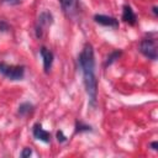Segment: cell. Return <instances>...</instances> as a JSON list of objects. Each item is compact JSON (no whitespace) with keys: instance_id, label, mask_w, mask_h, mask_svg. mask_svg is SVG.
Returning <instances> with one entry per match:
<instances>
[{"instance_id":"1","label":"cell","mask_w":158,"mask_h":158,"mask_svg":"<svg viewBox=\"0 0 158 158\" xmlns=\"http://www.w3.org/2000/svg\"><path fill=\"white\" fill-rule=\"evenodd\" d=\"M79 65L83 72L84 77V84L86 93L89 95L90 102L94 105L96 101V94H98V81L95 77V59H94V51L91 44H85L81 53L79 54Z\"/></svg>"},{"instance_id":"2","label":"cell","mask_w":158,"mask_h":158,"mask_svg":"<svg viewBox=\"0 0 158 158\" xmlns=\"http://www.w3.org/2000/svg\"><path fill=\"white\" fill-rule=\"evenodd\" d=\"M0 73L11 80H20L25 75V69L22 65H10L6 63H0Z\"/></svg>"},{"instance_id":"3","label":"cell","mask_w":158,"mask_h":158,"mask_svg":"<svg viewBox=\"0 0 158 158\" xmlns=\"http://www.w3.org/2000/svg\"><path fill=\"white\" fill-rule=\"evenodd\" d=\"M139 51L149 59H157V42L153 38H144L139 44Z\"/></svg>"},{"instance_id":"4","label":"cell","mask_w":158,"mask_h":158,"mask_svg":"<svg viewBox=\"0 0 158 158\" xmlns=\"http://www.w3.org/2000/svg\"><path fill=\"white\" fill-rule=\"evenodd\" d=\"M52 22V15L49 12H42L38 17V23H37V36H42V30L43 27H47L49 26Z\"/></svg>"},{"instance_id":"5","label":"cell","mask_w":158,"mask_h":158,"mask_svg":"<svg viewBox=\"0 0 158 158\" xmlns=\"http://www.w3.org/2000/svg\"><path fill=\"white\" fill-rule=\"evenodd\" d=\"M94 20L102 25V26H109V27H117L118 26V21L115 17L111 16H106V15H95Z\"/></svg>"},{"instance_id":"6","label":"cell","mask_w":158,"mask_h":158,"mask_svg":"<svg viewBox=\"0 0 158 158\" xmlns=\"http://www.w3.org/2000/svg\"><path fill=\"white\" fill-rule=\"evenodd\" d=\"M41 56H42V59H43L44 72L48 73L51 67H52V63H53V53L49 49H47L46 47H42L41 48Z\"/></svg>"},{"instance_id":"7","label":"cell","mask_w":158,"mask_h":158,"mask_svg":"<svg viewBox=\"0 0 158 158\" xmlns=\"http://www.w3.org/2000/svg\"><path fill=\"white\" fill-rule=\"evenodd\" d=\"M33 136H35L37 139H40V141H42V142H46V143H48V142L51 141V135H49V132H47L46 130H43L42 126L38 125V123L33 126Z\"/></svg>"},{"instance_id":"8","label":"cell","mask_w":158,"mask_h":158,"mask_svg":"<svg viewBox=\"0 0 158 158\" xmlns=\"http://www.w3.org/2000/svg\"><path fill=\"white\" fill-rule=\"evenodd\" d=\"M59 2L64 12L68 15H73L78 10V0H59Z\"/></svg>"},{"instance_id":"9","label":"cell","mask_w":158,"mask_h":158,"mask_svg":"<svg viewBox=\"0 0 158 158\" xmlns=\"http://www.w3.org/2000/svg\"><path fill=\"white\" fill-rule=\"evenodd\" d=\"M122 20L130 25H135L136 23V15L133 12V10L131 9V6L125 5L123 6V11H122Z\"/></svg>"},{"instance_id":"10","label":"cell","mask_w":158,"mask_h":158,"mask_svg":"<svg viewBox=\"0 0 158 158\" xmlns=\"http://www.w3.org/2000/svg\"><path fill=\"white\" fill-rule=\"evenodd\" d=\"M32 110V105H30V104H22L20 107H19V114L20 115H26V114H28L30 111Z\"/></svg>"},{"instance_id":"11","label":"cell","mask_w":158,"mask_h":158,"mask_svg":"<svg viewBox=\"0 0 158 158\" xmlns=\"http://www.w3.org/2000/svg\"><path fill=\"white\" fill-rule=\"evenodd\" d=\"M120 54H121V52H114V53H112L110 57H107L106 64H111V63H112V62H114V60H115V59H116V58H117Z\"/></svg>"},{"instance_id":"12","label":"cell","mask_w":158,"mask_h":158,"mask_svg":"<svg viewBox=\"0 0 158 158\" xmlns=\"http://www.w3.org/2000/svg\"><path fill=\"white\" fill-rule=\"evenodd\" d=\"M28 156H31V149H30V148H25L23 152L21 153V157L25 158V157H28Z\"/></svg>"},{"instance_id":"13","label":"cell","mask_w":158,"mask_h":158,"mask_svg":"<svg viewBox=\"0 0 158 158\" xmlns=\"http://www.w3.org/2000/svg\"><path fill=\"white\" fill-rule=\"evenodd\" d=\"M57 137H58V141H60V142H63V141L65 139V137L63 136L62 132H58V133H57Z\"/></svg>"},{"instance_id":"14","label":"cell","mask_w":158,"mask_h":158,"mask_svg":"<svg viewBox=\"0 0 158 158\" xmlns=\"http://www.w3.org/2000/svg\"><path fill=\"white\" fill-rule=\"evenodd\" d=\"M5 2H7V4H16L19 0H4Z\"/></svg>"},{"instance_id":"15","label":"cell","mask_w":158,"mask_h":158,"mask_svg":"<svg viewBox=\"0 0 158 158\" xmlns=\"http://www.w3.org/2000/svg\"><path fill=\"white\" fill-rule=\"evenodd\" d=\"M151 146H152V148H153V149H157V142H153Z\"/></svg>"}]
</instances>
